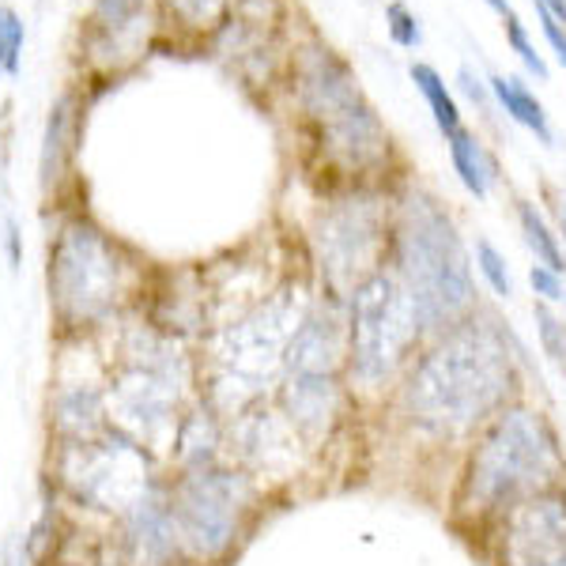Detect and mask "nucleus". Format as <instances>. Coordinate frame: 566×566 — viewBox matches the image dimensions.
Wrapping results in <instances>:
<instances>
[{"label":"nucleus","instance_id":"1","mask_svg":"<svg viewBox=\"0 0 566 566\" xmlns=\"http://www.w3.org/2000/svg\"><path fill=\"white\" fill-rule=\"evenodd\" d=\"M522 374L510 336L491 317H464L431 336L408 363L400 381V408L419 431L434 438H464L514 405Z\"/></svg>","mask_w":566,"mask_h":566},{"label":"nucleus","instance_id":"2","mask_svg":"<svg viewBox=\"0 0 566 566\" xmlns=\"http://www.w3.org/2000/svg\"><path fill=\"white\" fill-rule=\"evenodd\" d=\"M566 488V453L541 408L506 405L476 431L461 472V506L502 517L517 502Z\"/></svg>","mask_w":566,"mask_h":566},{"label":"nucleus","instance_id":"3","mask_svg":"<svg viewBox=\"0 0 566 566\" xmlns=\"http://www.w3.org/2000/svg\"><path fill=\"white\" fill-rule=\"evenodd\" d=\"M392 253H397L392 272L412 298L423 340L472 317L476 287H472L469 253H464L453 219L431 197L412 193L400 205Z\"/></svg>","mask_w":566,"mask_h":566},{"label":"nucleus","instance_id":"4","mask_svg":"<svg viewBox=\"0 0 566 566\" xmlns=\"http://www.w3.org/2000/svg\"><path fill=\"white\" fill-rule=\"evenodd\" d=\"M423 340L412 298L392 269L370 272L348 295V370L367 392L392 386L412 363V348Z\"/></svg>","mask_w":566,"mask_h":566},{"label":"nucleus","instance_id":"5","mask_svg":"<svg viewBox=\"0 0 566 566\" xmlns=\"http://www.w3.org/2000/svg\"><path fill=\"white\" fill-rule=\"evenodd\" d=\"M310 310H314V298L306 295L303 283H283L253 310L234 317L216 336V359L223 367L219 386H242L250 400L258 397L264 381L283 370L291 336L298 333Z\"/></svg>","mask_w":566,"mask_h":566},{"label":"nucleus","instance_id":"6","mask_svg":"<svg viewBox=\"0 0 566 566\" xmlns=\"http://www.w3.org/2000/svg\"><path fill=\"white\" fill-rule=\"evenodd\" d=\"M170 506H175L181 547L197 559H216L239 533V522L250 506V480L242 472L216 469V464L189 469Z\"/></svg>","mask_w":566,"mask_h":566},{"label":"nucleus","instance_id":"7","mask_svg":"<svg viewBox=\"0 0 566 566\" xmlns=\"http://www.w3.org/2000/svg\"><path fill=\"white\" fill-rule=\"evenodd\" d=\"M50 291L65 322H95L117 298V258L91 223H72L53 245Z\"/></svg>","mask_w":566,"mask_h":566},{"label":"nucleus","instance_id":"8","mask_svg":"<svg viewBox=\"0 0 566 566\" xmlns=\"http://www.w3.org/2000/svg\"><path fill=\"white\" fill-rule=\"evenodd\" d=\"M317 258H322L325 283L336 295H352L370 272L381 269L386 253V216L378 200L355 197L325 208L317 219Z\"/></svg>","mask_w":566,"mask_h":566},{"label":"nucleus","instance_id":"9","mask_svg":"<svg viewBox=\"0 0 566 566\" xmlns=\"http://www.w3.org/2000/svg\"><path fill=\"white\" fill-rule=\"evenodd\" d=\"M65 476L80 499L98 510H129L151 491L148 453L140 442L117 431L106 442H80L72 446Z\"/></svg>","mask_w":566,"mask_h":566},{"label":"nucleus","instance_id":"10","mask_svg":"<svg viewBox=\"0 0 566 566\" xmlns=\"http://www.w3.org/2000/svg\"><path fill=\"white\" fill-rule=\"evenodd\" d=\"M502 566H566V488L544 491L499 517Z\"/></svg>","mask_w":566,"mask_h":566},{"label":"nucleus","instance_id":"11","mask_svg":"<svg viewBox=\"0 0 566 566\" xmlns=\"http://www.w3.org/2000/svg\"><path fill=\"white\" fill-rule=\"evenodd\" d=\"M178 386L181 378L151 367H129L109 381L106 405L117 431L133 442H159L178 423Z\"/></svg>","mask_w":566,"mask_h":566},{"label":"nucleus","instance_id":"12","mask_svg":"<svg viewBox=\"0 0 566 566\" xmlns=\"http://www.w3.org/2000/svg\"><path fill=\"white\" fill-rule=\"evenodd\" d=\"M348 363V317L336 298H322L291 336L283 374H340Z\"/></svg>","mask_w":566,"mask_h":566},{"label":"nucleus","instance_id":"13","mask_svg":"<svg viewBox=\"0 0 566 566\" xmlns=\"http://www.w3.org/2000/svg\"><path fill=\"white\" fill-rule=\"evenodd\" d=\"M340 378L336 374H287L280 386V412L303 442H322L340 416Z\"/></svg>","mask_w":566,"mask_h":566},{"label":"nucleus","instance_id":"14","mask_svg":"<svg viewBox=\"0 0 566 566\" xmlns=\"http://www.w3.org/2000/svg\"><path fill=\"white\" fill-rule=\"evenodd\" d=\"M125 544H129V559L136 566H170L181 547V533L175 522V506L163 491H148L129 510L125 522Z\"/></svg>","mask_w":566,"mask_h":566},{"label":"nucleus","instance_id":"15","mask_svg":"<svg viewBox=\"0 0 566 566\" xmlns=\"http://www.w3.org/2000/svg\"><path fill=\"white\" fill-rule=\"evenodd\" d=\"M239 450L242 458L253 464V469L269 472V476H283V472L295 469L298 461V438L295 427L287 423L283 412H269V408H258V412H242L239 416Z\"/></svg>","mask_w":566,"mask_h":566},{"label":"nucleus","instance_id":"16","mask_svg":"<svg viewBox=\"0 0 566 566\" xmlns=\"http://www.w3.org/2000/svg\"><path fill=\"white\" fill-rule=\"evenodd\" d=\"M298 91H303L306 109L322 122H333L336 114L359 103V87H355L348 65L328 50H306L303 65H298Z\"/></svg>","mask_w":566,"mask_h":566},{"label":"nucleus","instance_id":"17","mask_svg":"<svg viewBox=\"0 0 566 566\" xmlns=\"http://www.w3.org/2000/svg\"><path fill=\"white\" fill-rule=\"evenodd\" d=\"M325 144L336 159L348 163L355 170L374 167V163L386 159V151H389L386 129H381V122L374 117V109L363 103H355L352 109L336 114L333 122H325Z\"/></svg>","mask_w":566,"mask_h":566},{"label":"nucleus","instance_id":"18","mask_svg":"<svg viewBox=\"0 0 566 566\" xmlns=\"http://www.w3.org/2000/svg\"><path fill=\"white\" fill-rule=\"evenodd\" d=\"M53 412H57V427L72 438H84L91 442L95 431L103 427V397H98L91 386H72L65 392H57V405H53Z\"/></svg>","mask_w":566,"mask_h":566},{"label":"nucleus","instance_id":"19","mask_svg":"<svg viewBox=\"0 0 566 566\" xmlns=\"http://www.w3.org/2000/svg\"><path fill=\"white\" fill-rule=\"evenodd\" d=\"M488 87L495 91V98H499V106L506 109V117H514L517 125H525L528 133H536L544 144H555V133H552V125H547L544 106L536 103V95L522 84V80H517V76H495Z\"/></svg>","mask_w":566,"mask_h":566},{"label":"nucleus","instance_id":"20","mask_svg":"<svg viewBox=\"0 0 566 566\" xmlns=\"http://www.w3.org/2000/svg\"><path fill=\"white\" fill-rule=\"evenodd\" d=\"M450 159L453 170H458L461 186L469 189L472 197H488L491 193V181H495V167H491L488 151L472 133H453L450 136Z\"/></svg>","mask_w":566,"mask_h":566},{"label":"nucleus","instance_id":"21","mask_svg":"<svg viewBox=\"0 0 566 566\" xmlns=\"http://www.w3.org/2000/svg\"><path fill=\"white\" fill-rule=\"evenodd\" d=\"M216 442H219V431H216V419L208 412H193L186 423H178V458L181 464H189V469L212 464Z\"/></svg>","mask_w":566,"mask_h":566},{"label":"nucleus","instance_id":"22","mask_svg":"<svg viewBox=\"0 0 566 566\" xmlns=\"http://www.w3.org/2000/svg\"><path fill=\"white\" fill-rule=\"evenodd\" d=\"M517 223H522V234H525V245L536 253V264H544V269H552V272H566V258H563V245L559 239L552 234V227L544 223V216L536 212L533 205H517Z\"/></svg>","mask_w":566,"mask_h":566},{"label":"nucleus","instance_id":"23","mask_svg":"<svg viewBox=\"0 0 566 566\" xmlns=\"http://www.w3.org/2000/svg\"><path fill=\"white\" fill-rule=\"evenodd\" d=\"M412 84L419 87V95L427 98V106H431L438 129H442L446 136L461 133V109H458V103H453L450 91H446V80L438 76L431 65H412Z\"/></svg>","mask_w":566,"mask_h":566},{"label":"nucleus","instance_id":"24","mask_svg":"<svg viewBox=\"0 0 566 566\" xmlns=\"http://www.w3.org/2000/svg\"><path fill=\"white\" fill-rule=\"evenodd\" d=\"M144 0H98V31L109 39H122L125 31H133L140 23Z\"/></svg>","mask_w":566,"mask_h":566},{"label":"nucleus","instance_id":"25","mask_svg":"<svg viewBox=\"0 0 566 566\" xmlns=\"http://www.w3.org/2000/svg\"><path fill=\"white\" fill-rule=\"evenodd\" d=\"M476 269H480V276L488 280V287L495 291L499 298L514 295V276H510V264L488 239L476 242Z\"/></svg>","mask_w":566,"mask_h":566},{"label":"nucleus","instance_id":"26","mask_svg":"<svg viewBox=\"0 0 566 566\" xmlns=\"http://www.w3.org/2000/svg\"><path fill=\"white\" fill-rule=\"evenodd\" d=\"M65 125H69V103H61L50 117V129H45V148H42V181L57 178L61 167V148H65Z\"/></svg>","mask_w":566,"mask_h":566},{"label":"nucleus","instance_id":"27","mask_svg":"<svg viewBox=\"0 0 566 566\" xmlns=\"http://www.w3.org/2000/svg\"><path fill=\"white\" fill-rule=\"evenodd\" d=\"M167 8L189 27H216L227 12V0H167Z\"/></svg>","mask_w":566,"mask_h":566},{"label":"nucleus","instance_id":"28","mask_svg":"<svg viewBox=\"0 0 566 566\" xmlns=\"http://www.w3.org/2000/svg\"><path fill=\"white\" fill-rule=\"evenodd\" d=\"M536 333H541V348L544 355H552L555 363H566V322H559V317L547 310V303L536 306Z\"/></svg>","mask_w":566,"mask_h":566},{"label":"nucleus","instance_id":"29","mask_svg":"<svg viewBox=\"0 0 566 566\" xmlns=\"http://www.w3.org/2000/svg\"><path fill=\"white\" fill-rule=\"evenodd\" d=\"M506 34H510V45L517 50V57L525 61V69L528 72H536L541 80H547V65H544V57L536 53V45L528 42V34H525V27H522V20H517L514 12L506 15Z\"/></svg>","mask_w":566,"mask_h":566},{"label":"nucleus","instance_id":"30","mask_svg":"<svg viewBox=\"0 0 566 566\" xmlns=\"http://www.w3.org/2000/svg\"><path fill=\"white\" fill-rule=\"evenodd\" d=\"M389 34H392V42H400V45H419V42H423L419 20L408 12L405 4H389Z\"/></svg>","mask_w":566,"mask_h":566},{"label":"nucleus","instance_id":"31","mask_svg":"<svg viewBox=\"0 0 566 566\" xmlns=\"http://www.w3.org/2000/svg\"><path fill=\"white\" fill-rule=\"evenodd\" d=\"M528 283H533V291L541 295V303H559V298L566 295L563 276H559V272H552V269H544V264H533Z\"/></svg>","mask_w":566,"mask_h":566},{"label":"nucleus","instance_id":"32","mask_svg":"<svg viewBox=\"0 0 566 566\" xmlns=\"http://www.w3.org/2000/svg\"><path fill=\"white\" fill-rule=\"evenodd\" d=\"M533 4H536V15H541V27H544V39H547V45H552L555 57H559L563 65H566V27H563L559 20H555L552 12H547V8L541 4V0H533Z\"/></svg>","mask_w":566,"mask_h":566},{"label":"nucleus","instance_id":"33","mask_svg":"<svg viewBox=\"0 0 566 566\" xmlns=\"http://www.w3.org/2000/svg\"><path fill=\"white\" fill-rule=\"evenodd\" d=\"M20 53H23V20L15 12H8V61H4L8 76L20 72Z\"/></svg>","mask_w":566,"mask_h":566},{"label":"nucleus","instance_id":"34","mask_svg":"<svg viewBox=\"0 0 566 566\" xmlns=\"http://www.w3.org/2000/svg\"><path fill=\"white\" fill-rule=\"evenodd\" d=\"M461 87H464V95H469L472 103H480V106L488 103V87H483L480 80L472 76V69H461Z\"/></svg>","mask_w":566,"mask_h":566},{"label":"nucleus","instance_id":"35","mask_svg":"<svg viewBox=\"0 0 566 566\" xmlns=\"http://www.w3.org/2000/svg\"><path fill=\"white\" fill-rule=\"evenodd\" d=\"M8 61V8H0V72Z\"/></svg>","mask_w":566,"mask_h":566},{"label":"nucleus","instance_id":"36","mask_svg":"<svg viewBox=\"0 0 566 566\" xmlns=\"http://www.w3.org/2000/svg\"><path fill=\"white\" fill-rule=\"evenodd\" d=\"M8 258H12V269L20 264V234H15V227H8Z\"/></svg>","mask_w":566,"mask_h":566},{"label":"nucleus","instance_id":"37","mask_svg":"<svg viewBox=\"0 0 566 566\" xmlns=\"http://www.w3.org/2000/svg\"><path fill=\"white\" fill-rule=\"evenodd\" d=\"M541 4L555 15V20H559V23L566 27V0H541Z\"/></svg>","mask_w":566,"mask_h":566},{"label":"nucleus","instance_id":"38","mask_svg":"<svg viewBox=\"0 0 566 566\" xmlns=\"http://www.w3.org/2000/svg\"><path fill=\"white\" fill-rule=\"evenodd\" d=\"M488 4L495 8L499 15H510V4H506V0H488Z\"/></svg>","mask_w":566,"mask_h":566},{"label":"nucleus","instance_id":"39","mask_svg":"<svg viewBox=\"0 0 566 566\" xmlns=\"http://www.w3.org/2000/svg\"><path fill=\"white\" fill-rule=\"evenodd\" d=\"M4 566H23V563H20V552H15V547L4 555Z\"/></svg>","mask_w":566,"mask_h":566},{"label":"nucleus","instance_id":"40","mask_svg":"<svg viewBox=\"0 0 566 566\" xmlns=\"http://www.w3.org/2000/svg\"><path fill=\"white\" fill-rule=\"evenodd\" d=\"M563 234H566V208H563Z\"/></svg>","mask_w":566,"mask_h":566},{"label":"nucleus","instance_id":"41","mask_svg":"<svg viewBox=\"0 0 566 566\" xmlns=\"http://www.w3.org/2000/svg\"><path fill=\"white\" fill-rule=\"evenodd\" d=\"M563 378H566V363H563Z\"/></svg>","mask_w":566,"mask_h":566},{"label":"nucleus","instance_id":"42","mask_svg":"<svg viewBox=\"0 0 566 566\" xmlns=\"http://www.w3.org/2000/svg\"><path fill=\"white\" fill-rule=\"evenodd\" d=\"M563 298H566V295H563Z\"/></svg>","mask_w":566,"mask_h":566}]
</instances>
